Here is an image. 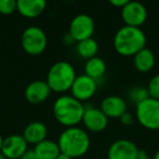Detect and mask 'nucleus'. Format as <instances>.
<instances>
[{"mask_svg":"<svg viewBox=\"0 0 159 159\" xmlns=\"http://www.w3.org/2000/svg\"><path fill=\"white\" fill-rule=\"evenodd\" d=\"M147 38L141 27H120L113 36V48L123 57H134L139 51L146 47Z\"/></svg>","mask_w":159,"mask_h":159,"instance_id":"1","label":"nucleus"},{"mask_svg":"<svg viewBox=\"0 0 159 159\" xmlns=\"http://www.w3.org/2000/svg\"><path fill=\"white\" fill-rule=\"evenodd\" d=\"M60 152L68 155L71 158H79L85 155L89 149L91 139L89 135L79 126L66 128L62 131L57 141Z\"/></svg>","mask_w":159,"mask_h":159,"instance_id":"2","label":"nucleus"},{"mask_svg":"<svg viewBox=\"0 0 159 159\" xmlns=\"http://www.w3.org/2000/svg\"><path fill=\"white\" fill-rule=\"evenodd\" d=\"M85 106L71 95H62L55 100L52 112L56 120L66 128L77 126L84 115Z\"/></svg>","mask_w":159,"mask_h":159,"instance_id":"3","label":"nucleus"},{"mask_svg":"<svg viewBox=\"0 0 159 159\" xmlns=\"http://www.w3.org/2000/svg\"><path fill=\"white\" fill-rule=\"evenodd\" d=\"M76 76L74 66L70 62L58 61L49 68L46 82L51 92L66 93L71 89Z\"/></svg>","mask_w":159,"mask_h":159,"instance_id":"4","label":"nucleus"},{"mask_svg":"<svg viewBox=\"0 0 159 159\" xmlns=\"http://www.w3.org/2000/svg\"><path fill=\"white\" fill-rule=\"evenodd\" d=\"M48 38L44 30L39 26H29L21 36V46L30 56H39L45 51Z\"/></svg>","mask_w":159,"mask_h":159,"instance_id":"5","label":"nucleus"},{"mask_svg":"<svg viewBox=\"0 0 159 159\" xmlns=\"http://www.w3.org/2000/svg\"><path fill=\"white\" fill-rule=\"evenodd\" d=\"M135 118L147 130H159V100L149 97L136 105Z\"/></svg>","mask_w":159,"mask_h":159,"instance_id":"6","label":"nucleus"},{"mask_svg":"<svg viewBox=\"0 0 159 159\" xmlns=\"http://www.w3.org/2000/svg\"><path fill=\"white\" fill-rule=\"evenodd\" d=\"M94 32H95V22L91 16L85 13L75 16L69 25V34L74 38L76 43L92 38Z\"/></svg>","mask_w":159,"mask_h":159,"instance_id":"7","label":"nucleus"},{"mask_svg":"<svg viewBox=\"0 0 159 159\" xmlns=\"http://www.w3.org/2000/svg\"><path fill=\"white\" fill-rule=\"evenodd\" d=\"M147 16V9L139 1H129L121 9V18L128 26L141 27L146 22Z\"/></svg>","mask_w":159,"mask_h":159,"instance_id":"8","label":"nucleus"},{"mask_svg":"<svg viewBox=\"0 0 159 159\" xmlns=\"http://www.w3.org/2000/svg\"><path fill=\"white\" fill-rule=\"evenodd\" d=\"M96 91H97V82L85 74L77 75L70 89L71 96L81 102H87L93 98Z\"/></svg>","mask_w":159,"mask_h":159,"instance_id":"9","label":"nucleus"},{"mask_svg":"<svg viewBox=\"0 0 159 159\" xmlns=\"http://www.w3.org/2000/svg\"><path fill=\"white\" fill-rule=\"evenodd\" d=\"M109 118L102 111L100 108L93 106H85L82 123L86 130L94 133H99L106 130Z\"/></svg>","mask_w":159,"mask_h":159,"instance_id":"10","label":"nucleus"},{"mask_svg":"<svg viewBox=\"0 0 159 159\" xmlns=\"http://www.w3.org/2000/svg\"><path fill=\"white\" fill-rule=\"evenodd\" d=\"M139 149L132 141L120 139L115 141L108 148V159H136Z\"/></svg>","mask_w":159,"mask_h":159,"instance_id":"11","label":"nucleus"},{"mask_svg":"<svg viewBox=\"0 0 159 159\" xmlns=\"http://www.w3.org/2000/svg\"><path fill=\"white\" fill-rule=\"evenodd\" d=\"M29 150V144L23 135L12 134L3 139L1 154L6 159H20Z\"/></svg>","mask_w":159,"mask_h":159,"instance_id":"12","label":"nucleus"},{"mask_svg":"<svg viewBox=\"0 0 159 159\" xmlns=\"http://www.w3.org/2000/svg\"><path fill=\"white\" fill-rule=\"evenodd\" d=\"M99 108L108 118L120 119L128 111V102L121 96L110 95L102 100Z\"/></svg>","mask_w":159,"mask_h":159,"instance_id":"13","label":"nucleus"},{"mask_svg":"<svg viewBox=\"0 0 159 159\" xmlns=\"http://www.w3.org/2000/svg\"><path fill=\"white\" fill-rule=\"evenodd\" d=\"M51 93L50 87L48 86L46 81L36 80L31 82L24 91L25 99L32 105H39L47 100Z\"/></svg>","mask_w":159,"mask_h":159,"instance_id":"14","label":"nucleus"},{"mask_svg":"<svg viewBox=\"0 0 159 159\" xmlns=\"http://www.w3.org/2000/svg\"><path fill=\"white\" fill-rule=\"evenodd\" d=\"M47 2L45 0H18L16 11L26 19L38 18L46 10Z\"/></svg>","mask_w":159,"mask_h":159,"instance_id":"15","label":"nucleus"},{"mask_svg":"<svg viewBox=\"0 0 159 159\" xmlns=\"http://www.w3.org/2000/svg\"><path fill=\"white\" fill-rule=\"evenodd\" d=\"M47 133H48V130L45 123L40 121H33L25 126L22 135L27 142V144L37 145L47 139Z\"/></svg>","mask_w":159,"mask_h":159,"instance_id":"16","label":"nucleus"},{"mask_svg":"<svg viewBox=\"0 0 159 159\" xmlns=\"http://www.w3.org/2000/svg\"><path fill=\"white\" fill-rule=\"evenodd\" d=\"M156 63V57L152 49L145 47L133 57V64L139 72L147 73L152 70Z\"/></svg>","mask_w":159,"mask_h":159,"instance_id":"17","label":"nucleus"},{"mask_svg":"<svg viewBox=\"0 0 159 159\" xmlns=\"http://www.w3.org/2000/svg\"><path fill=\"white\" fill-rule=\"evenodd\" d=\"M33 150L38 159H57V157L61 154L57 142L47 139L35 145Z\"/></svg>","mask_w":159,"mask_h":159,"instance_id":"18","label":"nucleus"},{"mask_svg":"<svg viewBox=\"0 0 159 159\" xmlns=\"http://www.w3.org/2000/svg\"><path fill=\"white\" fill-rule=\"evenodd\" d=\"M107 70L106 62L104 59L99 57L92 58L89 60H86L84 66V74L89 76L91 79L95 80L97 82L98 80H102L104 77Z\"/></svg>","mask_w":159,"mask_h":159,"instance_id":"19","label":"nucleus"},{"mask_svg":"<svg viewBox=\"0 0 159 159\" xmlns=\"http://www.w3.org/2000/svg\"><path fill=\"white\" fill-rule=\"evenodd\" d=\"M98 50H99L98 43L96 42L93 37L76 43L77 55L85 60H89V59H92V58L97 57Z\"/></svg>","mask_w":159,"mask_h":159,"instance_id":"20","label":"nucleus"},{"mask_svg":"<svg viewBox=\"0 0 159 159\" xmlns=\"http://www.w3.org/2000/svg\"><path fill=\"white\" fill-rule=\"evenodd\" d=\"M126 95H128V99L130 100L132 104H134L135 106L141 104L142 102L146 100L147 98H149L147 87L141 86V85H136V86L131 87L128 91Z\"/></svg>","mask_w":159,"mask_h":159,"instance_id":"21","label":"nucleus"},{"mask_svg":"<svg viewBox=\"0 0 159 159\" xmlns=\"http://www.w3.org/2000/svg\"><path fill=\"white\" fill-rule=\"evenodd\" d=\"M147 91L149 94V97L159 100V73L155 74L150 79L147 85Z\"/></svg>","mask_w":159,"mask_h":159,"instance_id":"22","label":"nucleus"},{"mask_svg":"<svg viewBox=\"0 0 159 159\" xmlns=\"http://www.w3.org/2000/svg\"><path fill=\"white\" fill-rule=\"evenodd\" d=\"M16 0H0V14L2 16H10L16 11Z\"/></svg>","mask_w":159,"mask_h":159,"instance_id":"23","label":"nucleus"},{"mask_svg":"<svg viewBox=\"0 0 159 159\" xmlns=\"http://www.w3.org/2000/svg\"><path fill=\"white\" fill-rule=\"evenodd\" d=\"M119 120L123 125H131V124L134 122V116H133L132 113H130V112L126 111V112L124 113V115L122 116Z\"/></svg>","mask_w":159,"mask_h":159,"instance_id":"24","label":"nucleus"},{"mask_svg":"<svg viewBox=\"0 0 159 159\" xmlns=\"http://www.w3.org/2000/svg\"><path fill=\"white\" fill-rule=\"evenodd\" d=\"M62 43H63L66 46H72L73 44H75V39L72 37V36L69 34V32L66 34H64V36L62 37Z\"/></svg>","mask_w":159,"mask_h":159,"instance_id":"25","label":"nucleus"},{"mask_svg":"<svg viewBox=\"0 0 159 159\" xmlns=\"http://www.w3.org/2000/svg\"><path fill=\"white\" fill-rule=\"evenodd\" d=\"M109 2H110V5L113 6V7L122 9V8H123L124 6L129 2V0H110Z\"/></svg>","mask_w":159,"mask_h":159,"instance_id":"26","label":"nucleus"},{"mask_svg":"<svg viewBox=\"0 0 159 159\" xmlns=\"http://www.w3.org/2000/svg\"><path fill=\"white\" fill-rule=\"evenodd\" d=\"M20 159H38V157L36 156V154L34 152L33 149H32V150L29 149L22 157H21Z\"/></svg>","mask_w":159,"mask_h":159,"instance_id":"27","label":"nucleus"},{"mask_svg":"<svg viewBox=\"0 0 159 159\" xmlns=\"http://www.w3.org/2000/svg\"><path fill=\"white\" fill-rule=\"evenodd\" d=\"M136 159H152V157H150L149 155H148V152H145V150L139 149V155H137Z\"/></svg>","mask_w":159,"mask_h":159,"instance_id":"28","label":"nucleus"},{"mask_svg":"<svg viewBox=\"0 0 159 159\" xmlns=\"http://www.w3.org/2000/svg\"><path fill=\"white\" fill-rule=\"evenodd\" d=\"M57 159H72V158H71V157H69L68 155L62 154V152H61V154H60L59 156L57 157Z\"/></svg>","mask_w":159,"mask_h":159,"instance_id":"29","label":"nucleus"},{"mask_svg":"<svg viewBox=\"0 0 159 159\" xmlns=\"http://www.w3.org/2000/svg\"><path fill=\"white\" fill-rule=\"evenodd\" d=\"M3 137H2V135L0 134V152H1V148H2V144H3Z\"/></svg>","mask_w":159,"mask_h":159,"instance_id":"30","label":"nucleus"},{"mask_svg":"<svg viewBox=\"0 0 159 159\" xmlns=\"http://www.w3.org/2000/svg\"><path fill=\"white\" fill-rule=\"evenodd\" d=\"M152 159H159V149L157 150L156 152H155L154 157H152Z\"/></svg>","mask_w":159,"mask_h":159,"instance_id":"31","label":"nucleus"},{"mask_svg":"<svg viewBox=\"0 0 159 159\" xmlns=\"http://www.w3.org/2000/svg\"><path fill=\"white\" fill-rule=\"evenodd\" d=\"M0 159H6V158H5V156H3V155L1 154V152H0Z\"/></svg>","mask_w":159,"mask_h":159,"instance_id":"32","label":"nucleus"}]
</instances>
